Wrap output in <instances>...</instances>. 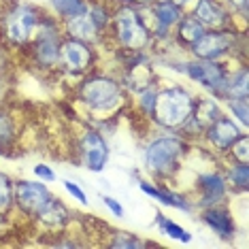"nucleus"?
<instances>
[{
    "mask_svg": "<svg viewBox=\"0 0 249 249\" xmlns=\"http://www.w3.org/2000/svg\"><path fill=\"white\" fill-rule=\"evenodd\" d=\"M249 96V83H247V69L234 71V75H228L226 79V88H224V98H247Z\"/></svg>",
    "mask_w": 249,
    "mask_h": 249,
    "instance_id": "nucleus-22",
    "label": "nucleus"
},
{
    "mask_svg": "<svg viewBox=\"0 0 249 249\" xmlns=\"http://www.w3.org/2000/svg\"><path fill=\"white\" fill-rule=\"evenodd\" d=\"M77 151H79V160L83 162V166L94 173L103 171L107 160H109V147H107L105 139L96 130H86L79 137Z\"/></svg>",
    "mask_w": 249,
    "mask_h": 249,
    "instance_id": "nucleus-11",
    "label": "nucleus"
},
{
    "mask_svg": "<svg viewBox=\"0 0 249 249\" xmlns=\"http://www.w3.org/2000/svg\"><path fill=\"white\" fill-rule=\"evenodd\" d=\"M18 137V124L15 117L7 111H0V151L11 149Z\"/></svg>",
    "mask_w": 249,
    "mask_h": 249,
    "instance_id": "nucleus-24",
    "label": "nucleus"
},
{
    "mask_svg": "<svg viewBox=\"0 0 249 249\" xmlns=\"http://www.w3.org/2000/svg\"><path fill=\"white\" fill-rule=\"evenodd\" d=\"M94 64H96V53L92 45L71 36H62L60 55H58V66L62 71L75 77H83L94 69Z\"/></svg>",
    "mask_w": 249,
    "mask_h": 249,
    "instance_id": "nucleus-7",
    "label": "nucleus"
},
{
    "mask_svg": "<svg viewBox=\"0 0 249 249\" xmlns=\"http://www.w3.org/2000/svg\"><path fill=\"white\" fill-rule=\"evenodd\" d=\"M113 239L109 241V247H115V249H122V247H147L151 243H143L139 241L134 234H128V232H111Z\"/></svg>",
    "mask_w": 249,
    "mask_h": 249,
    "instance_id": "nucleus-27",
    "label": "nucleus"
},
{
    "mask_svg": "<svg viewBox=\"0 0 249 249\" xmlns=\"http://www.w3.org/2000/svg\"><path fill=\"white\" fill-rule=\"evenodd\" d=\"M36 217L43 226H47V228H52V230H58V228H64V226L69 224V209L62 205L58 198H52L49 205L45 207Z\"/></svg>",
    "mask_w": 249,
    "mask_h": 249,
    "instance_id": "nucleus-18",
    "label": "nucleus"
},
{
    "mask_svg": "<svg viewBox=\"0 0 249 249\" xmlns=\"http://www.w3.org/2000/svg\"><path fill=\"white\" fill-rule=\"evenodd\" d=\"M64 32H66V36L77 38V41H83V43H89V45L100 38V32L96 30L94 24L89 21L88 13L66 19V21H64Z\"/></svg>",
    "mask_w": 249,
    "mask_h": 249,
    "instance_id": "nucleus-17",
    "label": "nucleus"
},
{
    "mask_svg": "<svg viewBox=\"0 0 249 249\" xmlns=\"http://www.w3.org/2000/svg\"><path fill=\"white\" fill-rule=\"evenodd\" d=\"M188 151V141L181 137H158L145 147V166L154 177L171 179L179 171L181 160Z\"/></svg>",
    "mask_w": 249,
    "mask_h": 249,
    "instance_id": "nucleus-4",
    "label": "nucleus"
},
{
    "mask_svg": "<svg viewBox=\"0 0 249 249\" xmlns=\"http://www.w3.org/2000/svg\"><path fill=\"white\" fill-rule=\"evenodd\" d=\"M13 205V183L4 173H0V209H9Z\"/></svg>",
    "mask_w": 249,
    "mask_h": 249,
    "instance_id": "nucleus-28",
    "label": "nucleus"
},
{
    "mask_svg": "<svg viewBox=\"0 0 249 249\" xmlns=\"http://www.w3.org/2000/svg\"><path fill=\"white\" fill-rule=\"evenodd\" d=\"M164 2H171V4H175V7L183 9V7H188V4L192 2V0H164Z\"/></svg>",
    "mask_w": 249,
    "mask_h": 249,
    "instance_id": "nucleus-36",
    "label": "nucleus"
},
{
    "mask_svg": "<svg viewBox=\"0 0 249 249\" xmlns=\"http://www.w3.org/2000/svg\"><path fill=\"white\" fill-rule=\"evenodd\" d=\"M185 75L192 81L200 83L209 92L224 98V88L226 79H228V71L219 60H192L185 64Z\"/></svg>",
    "mask_w": 249,
    "mask_h": 249,
    "instance_id": "nucleus-9",
    "label": "nucleus"
},
{
    "mask_svg": "<svg viewBox=\"0 0 249 249\" xmlns=\"http://www.w3.org/2000/svg\"><path fill=\"white\" fill-rule=\"evenodd\" d=\"M113 4H130V7H147V4L151 2V0H111Z\"/></svg>",
    "mask_w": 249,
    "mask_h": 249,
    "instance_id": "nucleus-35",
    "label": "nucleus"
},
{
    "mask_svg": "<svg viewBox=\"0 0 249 249\" xmlns=\"http://www.w3.org/2000/svg\"><path fill=\"white\" fill-rule=\"evenodd\" d=\"M49 4L55 11V15L64 21L88 11V0H49Z\"/></svg>",
    "mask_w": 249,
    "mask_h": 249,
    "instance_id": "nucleus-23",
    "label": "nucleus"
},
{
    "mask_svg": "<svg viewBox=\"0 0 249 249\" xmlns=\"http://www.w3.org/2000/svg\"><path fill=\"white\" fill-rule=\"evenodd\" d=\"M141 190H143L147 196L156 198L158 202H162V205H166V207H175V209H181V211H190V209H192L190 202L185 200L183 196L175 194V192H171V190L156 188V185L147 183V181H141Z\"/></svg>",
    "mask_w": 249,
    "mask_h": 249,
    "instance_id": "nucleus-19",
    "label": "nucleus"
},
{
    "mask_svg": "<svg viewBox=\"0 0 249 249\" xmlns=\"http://www.w3.org/2000/svg\"><path fill=\"white\" fill-rule=\"evenodd\" d=\"M86 13L100 35H105V32L109 30V24L113 18V7L107 4V0H92V2H88Z\"/></svg>",
    "mask_w": 249,
    "mask_h": 249,
    "instance_id": "nucleus-21",
    "label": "nucleus"
},
{
    "mask_svg": "<svg viewBox=\"0 0 249 249\" xmlns=\"http://www.w3.org/2000/svg\"><path fill=\"white\" fill-rule=\"evenodd\" d=\"M109 30L113 41L128 53H141L154 41L143 13L139 7H130V4H120L113 9Z\"/></svg>",
    "mask_w": 249,
    "mask_h": 249,
    "instance_id": "nucleus-1",
    "label": "nucleus"
},
{
    "mask_svg": "<svg viewBox=\"0 0 249 249\" xmlns=\"http://www.w3.org/2000/svg\"><path fill=\"white\" fill-rule=\"evenodd\" d=\"M226 183H232L234 190H247L249 185V164L247 162H234L228 171Z\"/></svg>",
    "mask_w": 249,
    "mask_h": 249,
    "instance_id": "nucleus-25",
    "label": "nucleus"
},
{
    "mask_svg": "<svg viewBox=\"0 0 249 249\" xmlns=\"http://www.w3.org/2000/svg\"><path fill=\"white\" fill-rule=\"evenodd\" d=\"M230 111L236 115V120L243 124V128H247L249 124V113H247V98H230Z\"/></svg>",
    "mask_w": 249,
    "mask_h": 249,
    "instance_id": "nucleus-30",
    "label": "nucleus"
},
{
    "mask_svg": "<svg viewBox=\"0 0 249 249\" xmlns=\"http://www.w3.org/2000/svg\"><path fill=\"white\" fill-rule=\"evenodd\" d=\"M77 98L96 115H105L120 109L124 103V89L113 77L94 72V75H83V81L77 88Z\"/></svg>",
    "mask_w": 249,
    "mask_h": 249,
    "instance_id": "nucleus-3",
    "label": "nucleus"
},
{
    "mask_svg": "<svg viewBox=\"0 0 249 249\" xmlns=\"http://www.w3.org/2000/svg\"><path fill=\"white\" fill-rule=\"evenodd\" d=\"M196 188H198V205L202 209H207L213 205H222L228 185H226V177L222 173L213 171V173L198 175Z\"/></svg>",
    "mask_w": 249,
    "mask_h": 249,
    "instance_id": "nucleus-14",
    "label": "nucleus"
},
{
    "mask_svg": "<svg viewBox=\"0 0 249 249\" xmlns=\"http://www.w3.org/2000/svg\"><path fill=\"white\" fill-rule=\"evenodd\" d=\"M241 134H243V130L236 126L234 120H228V117H224V115L219 117V120H215L211 126L205 130L209 145H211L217 154H226Z\"/></svg>",
    "mask_w": 249,
    "mask_h": 249,
    "instance_id": "nucleus-15",
    "label": "nucleus"
},
{
    "mask_svg": "<svg viewBox=\"0 0 249 249\" xmlns=\"http://www.w3.org/2000/svg\"><path fill=\"white\" fill-rule=\"evenodd\" d=\"M52 192L47 190V185L41 181H18L13 185V200L21 211L30 217H36L45 207L52 200Z\"/></svg>",
    "mask_w": 249,
    "mask_h": 249,
    "instance_id": "nucleus-10",
    "label": "nucleus"
},
{
    "mask_svg": "<svg viewBox=\"0 0 249 249\" xmlns=\"http://www.w3.org/2000/svg\"><path fill=\"white\" fill-rule=\"evenodd\" d=\"M205 32H207V28L196 18H192V15H183V18L177 21V38H179L181 45H185V47H192Z\"/></svg>",
    "mask_w": 249,
    "mask_h": 249,
    "instance_id": "nucleus-20",
    "label": "nucleus"
},
{
    "mask_svg": "<svg viewBox=\"0 0 249 249\" xmlns=\"http://www.w3.org/2000/svg\"><path fill=\"white\" fill-rule=\"evenodd\" d=\"M64 190L69 192V194L75 198V200L81 202V205H88V194H86V192H83L81 188H79L77 183H72V181L66 179V181H64Z\"/></svg>",
    "mask_w": 249,
    "mask_h": 249,
    "instance_id": "nucleus-32",
    "label": "nucleus"
},
{
    "mask_svg": "<svg viewBox=\"0 0 249 249\" xmlns=\"http://www.w3.org/2000/svg\"><path fill=\"white\" fill-rule=\"evenodd\" d=\"M147 7H149L151 19H154V26L149 28L151 36L168 38L171 36V28L177 26V21L183 18V9L175 7L171 2H164V0H151Z\"/></svg>",
    "mask_w": 249,
    "mask_h": 249,
    "instance_id": "nucleus-13",
    "label": "nucleus"
},
{
    "mask_svg": "<svg viewBox=\"0 0 249 249\" xmlns=\"http://www.w3.org/2000/svg\"><path fill=\"white\" fill-rule=\"evenodd\" d=\"M202 222H205L215 234L222 236V239H232V236L236 234L234 219H232L228 209L222 207V205L207 207L205 211H202Z\"/></svg>",
    "mask_w": 249,
    "mask_h": 249,
    "instance_id": "nucleus-16",
    "label": "nucleus"
},
{
    "mask_svg": "<svg viewBox=\"0 0 249 249\" xmlns=\"http://www.w3.org/2000/svg\"><path fill=\"white\" fill-rule=\"evenodd\" d=\"M230 156L234 158V162H249V151H247V134L243 132L239 139L232 143L230 147Z\"/></svg>",
    "mask_w": 249,
    "mask_h": 249,
    "instance_id": "nucleus-29",
    "label": "nucleus"
},
{
    "mask_svg": "<svg viewBox=\"0 0 249 249\" xmlns=\"http://www.w3.org/2000/svg\"><path fill=\"white\" fill-rule=\"evenodd\" d=\"M103 200H105V205L109 207V211H111L113 215H115V217H124V209H122V205H120V202L115 200V198H111V196H105Z\"/></svg>",
    "mask_w": 249,
    "mask_h": 249,
    "instance_id": "nucleus-34",
    "label": "nucleus"
},
{
    "mask_svg": "<svg viewBox=\"0 0 249 249\" xmlns=\"http://www.w3.org/2000/svg\"><path fill=\"white\" fill-rule=\"evenodd\" d=\"M62 30L52 18H41L36 26V32L30 41V60L36 69L41 71H53L58 66L60 55V43H62Z\"/></svg>",
    "mask_w": 249,
    "mask_h": 249,
    "instance_id": "nucleus-6",
    "label": "nucleus"
},
{
    "mask_svg": "<svg viewBox=\"0 0 249 249\" xmlns=\"http://www.w3.org/2000/svg\"><path fill=\"white\" fill-rule=\"evenodd\" d=\"M35 175L38 179H43V181H55V173L47 166V164H36V166H35Z\"/></svg>",
    "mask_w": 249,
    "mask_h": 249,
    "instance_id": "nucleus-33",
    "label": "nucleus"
},
{
    "mask_svg": "<svg viewBox=\"0 0 249 249\" xmlns=\"http://www.w3.org/2000/svg\"><path fill=\"white\" fill-rule=\"evenodd\" d=\"M38 21H41V11L35 4L15 2L2 15V35L9 45L28 47L36 32Z\"/></svg>",
    "mask_w": 249,
    "mask_h": 249,
    "instance_id": "nucleus-5",
    "label": "nucleus"
},
{
    "mask_svg": "<svg viewBox=\"0 0 249 249\" xmlns=\"http://www.w3.org/2000/svg\"><path fill=\"white\" fill-rule=\"evenodd\" d=\"M194 96H192L185 88L173 86L164 88L160 92H156V103L151 117L160 128L166 130H181L192 120L194 113Z\"/></svg>",
    "mask_w": 249,
    "mask_h": 249,
    "instance_id": "nucleus-2",
    "label": "nucleus"
},
{
    "mask_svg": "<svg viewBox=\"0 0 249 249\" xmlns=\"http://www.w3.org/2000/svg\"><path fill=\"white\" fill-rule=\"evenodd\" d=\"M192 18H196L207 30H228V28L236 30L234 15L228 9H224L217 0H198Z\"/></svg>",
    "mask_w": 249,
    "mask_h": 249,
    "instance_id": "nucleus-12",
    "label": "nucleus"
},
{
    "mask_svg": "<svg viewBox=\"0 0 249 249\" xmlns=\"http://www.w3.org/2000/svg\"><path fill=\"white\" fill-rule=\"evenodd\" d=\"M224 9H228L232 15H243L247 19V0H217Z\"/></svg>",
    "mask_w": 249,
    "mask_h": 249,
    "instance_id": "nucleus-31",
    "label": "nucleus"
},
{
    "mask_svg": "<svg viewBox=\"0 0 249 249\" xmlns=\"http://www.w3.org/2000/svg\"><path fill=\"white\" fill-rule=\"evenodd\" d=\"M236 49V30H207L198 41L190 47L196 60H222L224 55Z\"/></svg>",
    "mask_w": 249,
    "mask_h": 249,
    "instance_id": "nucleus-8",
    "label": "nucleus"
},
{
    "mask_svg": "<svg viewBox=\"0 0 249 249\" xmlns=\"http://www.w3.org/2000/svg\"><path fill=\"white\" fill-rule=\"evenodd\" d=\"M158 226H160V230L164 232L166 236H171L175 241H181V243H190L192 241V234L185 228H181L179 224H175L173 219H166L162 213H158Z\"/></svg>",
    "mask_w": 249,
    "mask_h": 249,
    "instance_id": "nucleus-26",
    "label": "nucleus"
}]
</instances>
